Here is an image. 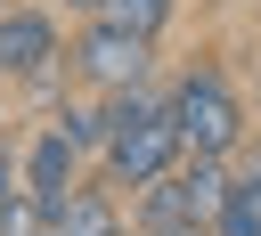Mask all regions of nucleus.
<instances>
[{
	"label": "nucleus",
	"mask_w": 261,
	"mask_h": 236,
	"mask_svg": "<svg viewBox=\"0 0 261 236\" xmlns=\"http://www.w3.org/2000/svg\"><path fill=\"white\" fill-rule=\"evenodd\" d=\"M16 179H24V195L41 203V220L73 195V179H82V146L57 130V122H41L33 138H16Z\"/></svg>",
	"instance_id": "423d86ee"
},
{
	"label": "nucleus",
	"mask_w": 261,
	"mask_h": 236,
	"mask_svg": "<svg viewBox=\"0 0 261 236\" xmlns=\"http://www.w3.org/2000/svg\"><path fill=\"white\" fill-rule=\"evenodd\" d=\"M49 122H57L82 155H106V98H98V90H82V81H73V98H57V106H49Z\"/></svg>",
	"instance_id": "6e6552de"
},
{
	"label": "nucleus",
	"mask_w": 261,
	"mask_h": 236,
	"mask_svg": "<svg viewBox=\"0 0 261 236\" xmlns=\"http://www.w3.org/2000/svg\"><path fill=\"white\" fill-rule=\"evenodd\" d=\"M212 236H261V163H245V171H237V187H228V203H220Z\"/></svg>",
	"instance_id": "1a4fd4ad"
},
{
	"label": "nucleus",
	"mask_w": 261,
	"mask_h": 236,
	"mask_svg": "<svg viewBox=\"0 0 261 236\" xmlns=\"http://www.w3.org/2000/svg\"><path fill=\"white\" fill-rule=\"evenodd\" d=\"M65 73L82 81V90H130V81H147L155 73V41L147 33H130V24H114V16H82V33L65 41Z\"/></svg>",
	"instance_id": "7ed1b4c3"
},
{
	"label": "nucleus",
	"mask_w": 261,
	"mask_h": 236,
	"mask_svg": "<svg viewBox=\"0 0 261 236\" xmlns=\"http://www.w3.org/2000/svg\"><path fill=\"white\" fill-rule=\"evenodd\" d=\"M16 195H24V179H16V138L0 130V212H8Z\"/></svg>",
	"instance_id": "9b49d317"
},
{
	"label": "nucleus",
	"mask_w": 261,
	"mask_h": 236,
	"mask_svg": "<svg viewBox=\"0 0 261 236\" xmlns=\"http://www.w3.org/2000/svg\"><path fill=\"white\" fill-rule=\"evenodd\" d=\"M65 8H73V16H98V8H106V0H65Z\"/></svg>",
	"instance_id": "f8f14e48"
},
{
	"label": "nucleus",
	"mask_w": 261,
	"mask_h": 236,
	"mask_svg": "<svg viewBox=\"0 0 261 236\" xmlns=\"http://www.w3.org/2000/svg\"><path fill=\"white\" fill-rule=\"evenodd\" d=\"M65 65V33L49 24V0H8L0 8V81L8 90H49Z\"/></svg>",
	"instance_id": "39448f33"
},
{
	"label": "nucleus",
	"mask_w": 261,
	"mask_h": 236,
	"mask_svg": "<svg viewBox=\"0 0 261 236\" xmlns=\"http://www.w3.org/2000/svg\"><path fill=\"white\" fill-rule=\"evenodd\" d=\"M179 155H188V146H179V122H171V106H155V114H122V122H106V155H98V171H106V187H147V179H163Z\"/></svg>",
	"instance_id": "20e7f679"
},
{
	"label": "nucleus",
	"mask_w": 261,
	"mask_h": 236,
	"mask_svg": "<svg viewBox=\"0 0 261 236\" xmlns=\"http://www.w3.org/2000/svg\"><path fill=\"white\" fill-rule=\"evenodd\" d=\"M98 16H114V24H130V33H147V41H163V24L179 16V0H106Z\"/></svg>",
	"instance_id": "9d476101"
},
{
	"label": "nucleus",
	"mask_w": 261,
	"mask_h": 236,
	"mask_svg": "<svg viewBox=\"0 0 261 236\" xmlns=\"http://www.w3.org/2000/svg\"><path fill=\"white\" fill-rule=\"evenodd\" d=\"M171 122H179V146L188 155H237L245 146V98L228 90V73L212 57H196L171 81Z\"/></svg>",
	"instance_id": "f03ea898"
},
{
	"label": "nucleus",
	"mask_w": 261,
	"mask_h": 236,
	"mask_svg": "<svg viewBox=\"0 0 261 236\" xmlns=\"http://www.w3.org/2000/svg\"><path fill=\"white\" fill-rule=\"evenodd\" d=\"M245 163H261V146H253V155H245Z\"/></svg>",
	"instance_id": "4468645a"
},
{
	"label": "nucleus",
	"mask_w": 261,
	"mask_h": 236,
	"mask_svg": "<svg viewBox=\"0 0 261 236\" xmlns=\"http://www.w3.org/2000/svg\"><path fill=\"white\" fill-rule=\"evenodd\" d=\"M49 236H122V203H114L106 171L98 179H73V195L49 212Z\"/></svg>",
	"instance_id": "0eeeda50"
},
{
	"label": "nucleus",
	"mask_w": 261,
	"mask_h": 236,
	"mask_svg": "<svg viewBox=\"0 0 261 236\" xmlns=\"http://www.w3.org/2000/svg\"><path fill=\"white\" fill-rule=\"evenodd\" d=\"M41 236H49V228H41Z\"/></svg>",
	"instance_id": "2eb2a0df"
},
{
	"label": "nucleus",
	"mask_w": 261,
	"mask_h": 236,
	"mask_svg": "<svg viewBox=\"0 0 261 236\" xmlns=\"http://www.w3.org/2000/svg\"><path fill=\"white\" fill-rule=\"evenodd\" d=\"M171 236H212V228H171Z\"/></svg>",
	"instance_id": "ddd939ff"
},
{
	"label": "nucleus",
	"mask_w": 261,
	"mask_h": 236,
	"mask_svg": "<svg viewBox=\"0 0 261 236\" xmlns=\"http://www.w3.org/2000/svg\"><path fill=\"white\" fill-rule=\"evenodd\" d=\"M228 187H237L228 155H179L163 179H147V187H139V203H130V228H139V236L212 228V220H220V203H228Z\"/></svg>",
	"instance_id": "f257e3e1"
}]
</instances>
